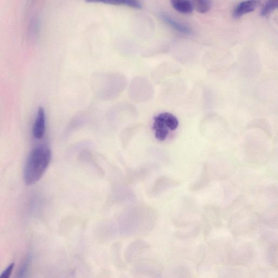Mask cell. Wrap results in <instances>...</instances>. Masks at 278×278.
Wrapping results in <instances>:
<instances>
[{
  "mask_svg": "<svg viewBox=\"0 0 278 278\" xmlns=\"http://www.w3.org/2000/svg\"><path fill=\"white\" fill-rule=\"evenodd\" d=\"M256 251L253 243L241 241L228 245L225 261L232 266H247L255 259Z\"/></svg>",
  "mask_w": 278,
  "mask_h": 278,
  "instance_id": "obj_2",
  "label": "cell"
},
{
  "mask_svg": "<svg viewBox=\"0 0 278 278\" xmlns=\"http://www.w3.org/2000/svg\"><path fill=\"white\" fill-rule=\"evenodd\" d=\"M225 267L221 269L219 274L220 278H244V271L241 268Z\"/></svg>",
  "mask_w": 278,
  "mask_h": 278,
  "instance_id": "obj_8",
  "label": "cell"
},
{
  "mask_svg": "<svg viewBox=\"0 0 278 278\" xmlns=\"http://www.w3.org/2000/svg\"><path fill=\"white\" fill-rule=\"evenodd\" d=\"M259 4V2L245 1L238 4L232 12L234 18H241L243 16L253 12Z\"/></svg>",
  "mask_w": 278,
  "mask_h": 278,
  "instance_id": "obj_5",
  "label": "cell"
},
{
  "mask_svg": "<svg viewBox=\"0 0 278 278\" xmlns=\"http://www.w3.org/2000/svg\"><path fill=\"white\" fill-rule=\"evenodd\" d=\"M278 2L276 0H271L265 4L260 12L262 17H267L277 8Z\"/></svg>",
  "mask_w": 278,
  "mask_h": 278,
  "instance_id": "obj_12",
  "label": "cell"
},
{
  "mask_svg": "<svg viewBox=\"0 0 278 278\" xmlns=\"http://www.w3.org/2000/svg\"><path fill=\"white\" fill-rule=\"evenodd\" d=\"M178 125V120L173 114L169 113L159 114L154 118L153 129L155 137L160 141L165 140L169 132L176 130Z\"/></svg>",
  "mask_w": 278,
  "mask_h": 278,
  "instance_id": "obj_3",
  "label": "cell"
},
{
  "mask_svg": "<svg viewBox=\"0 0 278 278\" xmlns=\"http://www.w3.org/2000/svg\"><path fill=\"white\" fill-rule=\"evenodd\" d=\"M15 263H12L9 265V266L6 268L0 275V278H10L11 276L13 269L15 267Z\"/></svg>",
  "mask_w": 278,
  "mask_h": 278,
  "instance_id": "obj_15",
  "label": "cell"
},
{
  "mask_svg": "<svg viewBox=\"0 0 278 278\" xmlns=\"http://www.w3.org/2000/svg\"><path fill=\"white\" fill-rule=\"evenodd\" d=\"M51 151L44 145L38 146L30 153L24 170V180L28 185H34L40 180L50 163Z\"/></svg>",
  "mask_w": 278,
  "mask_h": 278,
  "instance_id": "obj_1",
  "label": "cell"
},
{
  "mask_svg": "<svg viewBox=\"0 0 278 278\" xmlns=\"http://www.w3.org/2000/svg\"><path fill=\"white\" fill-rule=\"evenodd\" d=\"M96 2L109 5L127 6V7H130L135 9L142 8V6L139 2L137 1H133V0H108V1Z\"/></svg>",
  "mask_w": 278,
  "mask_h": 278,
  "instance_id": "obj_10",
  "label": "cell"
},
{
  "mask_svg": "<svg viewBox=\"0 0 278 278\" xmlns=\"http://www.w3.org/2000/svg\"><path fill=\"white\" fill-rule=\"evenodd\" d=\"M267 260L271 267L277 269L278 266L277 243H271L267 252Z\"/></svg>",
  "mask_w": 278,
  "mask_h": 278,
  "instance_id": "obj_9",
  "label": "cell"
},
{
  "mask_svg": "<svg viewBox=\"0 0 278 278\" xmlns=\"http://www.w3.org/2000/svg\"><path fill=\"white\" fill-rule=\"evenodd\" d=\"M29 261V259H27L23 263V265H22L21 267L18 271L17 278H25L26 273H27Z\"/></svg>",
  "mask_w": 278,
  "mask_h": 278,
  "instance_id": "obj_14",
  "label": "cell"
},
{
  "mask_svg": "<svg viewBox=\"0 0 278 278\" xmlns=\"http://www.w3.org/2000/svg\"><path fill=\"white\" fill-rule=\"evenodd\" d=\"M275 278H277V277H275Z\"/></svg>",
  "mask_w": 278,
  "mask_h": 278,
  "instance_id": "obj_16",
  "label": "cell"
},
{
  "mask_svg": "<svg viewBox=\"0 0 278 278\" xmlns=\"http://www.w3.org/2000/svg\"><path fill=\"white\" fill-rule=\"evenodd\" d=\"M160 17L166 24L170 26L173 29L180 32V33L188 35L192 34V32L190 28L174 20V19L169 16L164 14H161Z\"/></svg>",
  "mask_w": 278,
  "mask_h": 278,
  "instance_id": "obj_6",
  "label": "cell"
},
{
  "mask_svg": "<svg viewBox=\"0 0 278 278\" xmlns=\"http://www.w3.org/2000/svg\"><path fill=\"white\" fill-rule=\"evenodd\" d=\"M45 132V113L43 107L38 108L37 119L33 127L34 137L37 139H42Z\"/></svg>",
  "mask_w": 278,
  "mask_h": 278,
  "instance_id": "obj_4",
  "label": "cell"
},
{
  "mask_svg": "<svg viewBox=\"0 0 278 278\" xmlns=\"http://www.w3.org/2000/svg\"><path fill=\"white\" fill-rule=\"evenodd\" d=\"M249 278H270V274L267 268L260 267L253 271Z\"/></svg>",
  "mask_w": 278,
  "mask_h": 278,
  "instance_id": "obj_13",
  "label": "cell"
},
{
  "mask_svg": "<svg viewBox=\"0 0 278 278\" xmlns=\"http://www.w3.org/2000/svg\"><path fill=\"white\" fill-rule=\"evenodd\" d=\"M193 9H195L200 14H205L211 9V4L206 0H195L192 2Z\"/></svg>",
  "mask_w": 278,
  "mask_h": 278,
  "instance_id": "obj_11",
  "label": "cell"
},
{
  "mask_svg": "<svg viewBox=\"0 0 278 278\" xmlns=\"http://www.w3.org/2000/svg\"><path fill=\"white\" fill-rule=\"evenodd\" d=\"M171 5L173 8L180 14H190L193 10L192 2L187 0H173Z\"/></svg>",
  "mask_w": 278,
  "mask_h": 278,
  "instance_id": "obj_7",
  "label": "cell"
}]
</instances>
